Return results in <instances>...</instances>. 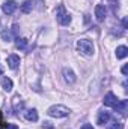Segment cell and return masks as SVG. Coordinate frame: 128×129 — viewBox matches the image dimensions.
Masks as SVG:
<instances>
[{
  "mask_svg": "<svg viewBox=\"0 0 128 129\" xmlns=\"http://www.w3.org/2000/svg\"><path fill=\"white\" fill-rule=\"evenodd\" d=\"M62 74H63V80L68 84H74L77 81V77H75V74H74V71L71 68H63L62 69Z\"/></svg>",
  "mask_w": 128,
  "mask_h": 129,
  "instance_id": "277c9868",
  "label": "cell"
},
{
  "mask_svg": "<svg viewBox=\"0 0 128 129\" xmlns=\"http://www.w3.org/2000/svg\"><path fill=\"white\" fill-rule=\"evenodd\" d=\"M2 87H3L6 92H11V90H12V87H14V84H12V80L5 77V78L2 80Z\"/></svg>",
  "mask_w": 128,
  "mask_h": 129,
  "instance_id": "5bb4252c",
  "label": "cell"
},
{
  "mask_svg": "<svg viewBox=\"0 0 128 129\" xmlns=\"http://www.w3.org/2000/svg\"><path fill=\"white\" fill-rule=\"evenodd\" d=\"M95 17L98 21H104L105 20V6L104 5H96L95 6Z\"/></svg>",
  "mask_w": 128,
  "mask_h": 129,
  "instance_id": "52a82bcc",
  "label": "cell"
},
{
  "mask_svg": "<svg viewBox=\"0 0 128 129\" xmlns=\"http://www.w3.org/2000/svg\"><path fill=\"white\" fill-rule=\"evenodd\" d=\"M6 63H8V66H9V69H17L18 66H20V57L17 56V54H11L8 59H6Z\"/></svg>",
  "mask_w": 128,
  "mask_h": 129,
  "instance_id": "8992f818",
  "label": "cell"
},
{
  "mask_svg": "<svg viewBox=\"0 0 128 129\" xmlns=\"http://www.w3.org/2000/svg\"><path fill=\"white\" fill-rule=\"evenodd\" d=\"M6 129H18V126H17V125H8Z\"/></svg>",
  "mask_w": 128,
  "mask_h": 129,
  "instance_id": "603a6c76",
  "label": "cell"
},
{
  "mask_svg": "<svg viewBox=\"0 0 128 129\" xmlns=\"http://www.w3.org/2000/svg\"><path fill=\"white\" fill-rule=\"evenodd\" d=\"M24 117H26V120H29V122H38V111L32 108V110H27L26 113H24Z\"/></svg>",
  "mask_w": 128,
  "mask_h": 129,
  "instance_id": "8fae6325",
  "label": "cell"
},
{
  "mask_svg": "<svg viewBox=\"0 0 128 129\" xmlns=\"http://www.w3.org/2000/svg\"><path fill=\"white\" fill-rule=\"evenodd\" d=\"M33 8H35V0H26V2L21 5V12L29 14V12H32Z\"/></svg>",
  "mask_w": 128,
  "mask_h": 129,
  "instance_id": "7c38bea8",
  "label": "cell"
},
{
  "mask_svg": "<svg viewBox=\"0 0 128 129\" xmlns=\"http://www.w3.org/2000/svg\"><path fill=\"white\" fill-rule=\"evenodd\" d=\"M122 74L124 75H128V64H124L122 66Z\"/></svg>",
  "mask_w": 128,
  "mask_h": 129,
  "instance_id": "44dd1931",
  "label": "cell"
},
{
  "mask_svg": "<svg viewBox=\"0 0 128 129\" xmlns=\"http://www.w3.org/2000/svg\"><path fill=\"white\" fill-rule=\"evenodd\" d=\"M127 56H128V48L125 45H121V47L116 48V57L118 59H125Z\"/></svg>",
  "mask_w": 128,
  "mask_h": 129,
  "instance_id": "4fadbf2b",
  "label": "cell"
},
{
  "mask_svg": "<svg viewBox=\"0 0 128 129\" xmlns=\"http://www.w3.org/2000/svg\"><path fill=\"white\" fill-rule=\"evenodd\" d=\"M110 6H112V12L116 14L119 11V0H110Z\"/></svg>",
  "mask_w": 128,
  "mask_h": 129,
  "instance_id": "d6986e66",
  "label": "cell"
},
{
  "mask_svg": "<svg viewBox=\"0 0 128 129\" xmlns=\"http://www.w3.org/2000/svg\"><path fill=\"white\" fill-rule=\"evenodd\" d=\"M56 18H57L59 24H62V26H68L71 23V15L66 12L63 5H59V8L56 9Z\"/></svg>",
  "mask_w": 128,
  "mask_h": 129,
  "instance_id": "3957f363",
  "label": "cell"
},
{
  "mask_svg": "<svg viewBox=\"0 0 128 129\" xmlns=\"http://www.w3.org/2000/svg\"><path fill=\"white\" fill-rule=\"evenodd\" d=\"M47 114L50 117H56V119H62V117H68L69 116V108H66L65 105H53L47 110Z\"/></svg>",
  "mask_w": 128,
  "mask_h": 129,
  "instance_id": "6da1fadb",
  "label": "cell"
},
{
  "mask_svg": "<svg viewBox=\"0 0 128 129\" xmlns=\"http://www.w3.org/2000/svg\"><path fill=\"white\" fill-rule=\"evenodd\" d=\"M2 39L6 41V42H11V41L14 39V33L11 32V30H6V32L2 33Z\"/></svg>",
  "mask_w": 128,
  "mask_h": 129,
  "instance_id": "2e32d148",
  "label": "cell"
},
{
  "mask_svg": "<svg viewBox=\"0 0 128 129\" xmlns=\"http://www.w3.org/2000/svg\"><path fill=\"white\" fill-rule=\"evenodd\" d=\"M11 32L14 33V36H18V26H17V24H14V26H12V30H11Z\"/></svg>",
  "mask_w": 128,
  "mask_h": 129,
  "instance_id": "ffe728a7",
  "label": "cell"
},
{
  "mask_svg": "<svg viewBox=\"0 0 128 129\" xmlns=\"http://www.w3.org/2000/svg\"><path fill=\"white\" fill-rule=\"evenodd\" d=\"M127 18H124V20H122V26H124V29H127Z\"/></svg>",
  "mask_w": 128,
  "mask_h": 129,
  "instance_id": "cb8c5ba5",
  "label": "cell"
},
{
  "mask_svg": "<svg viewBox=\"0 0 128 129\" xmlns=\"http://www.w3.org/2000/svg\"><path fill=\"white\" fill-rule=\"evenodd\" d=\"M109 120H110V113H109V111H101V113H99V116H98L96 123H98V125H101V126H104Z\"/></svg>",
  "mask_w": 128,
  "mask_h": 129,
  "instance_id": "30bf717a",
  "label": "cell"
},
{
  "mask_svg": "<svg viewBox=\"0 0 128 129\" xmlns=\"http://www.w3.org/2000/svg\"><path fill=\"white\" fill-rule=\"evenodd\" d=\"M0 126H8V125H5V123L2 122V111H0Z\"/></svg>",
  "mask_w": 128,
  "mask_h": 129,
  "instance_id": "484cf974",
  "label": "cell"
},
{
  "mask_svg": "<svg viewBox=\"0 0 128 129\" xmlns=\"http://www.w3.org/2000/svg\"><path fill=\"white\" fill-rule=\"evenodd\" d=\"M81 129H94V128H92V125L86 123V125H83V126H81Z\"/></svg>",
  "mask_w": 128,
  "mask_h": 129,
  "instance_id": "7402d4cb",
  "label": "cell"
},
{
  "mask_svg": "<svg viewBox=\"0 0 128 129\" xmlns=\"http://www.w3.org/2000/svg\"><path fill=\"white\" fill-rule=\"evenodd\" d=\"M124 128V125L121 123V122H118V120H113L110 125H109V128L107 129H122Z\"/></svg>",
  "mask_w": 128,
  "mask_h": 129,
  "instance_id": "ac0fdd59",
  "label": "cell"
},
{
  "mask_svg": "<svg viewBox=\"0 0 128 129\" xmlns=\"http://www.w3.org/2000/svg\"><path fill=\"white\" fill-rule=\"evenodd\" d=\"M77 50H78L83 56L91 57V56L94 54V44H92V41H89V39H80V41H77Z\"/></svg>",
  "mask_w": 128,
  "mask_h": 129,
  "instance_id": "7a4b0ae2",
  "label": "cell"
},
{
  "mask_svg": "<svg viewBox=\"0 0 128 129\" xmlns=\"http://www.w3.org/2000/svg\"><path fill=\"white\" fill-rule=\"evenodd\" d=\"M27 44H29V41H27V39H24V38H21V39H20V38H18L15 45H17V48H18V50H23V51H24V50H27Z\"/></svg>",
  "mask_w": 128,
  "mask_h": 129,
  "instance_id": "9a60e30c",
  "label": "cell"
},
{
  "mask_svg": "<svg viewBox=\"0 0 128 129\" xmlns=\"http://www.w3.org/2000/svg\"><path fill=\"white\" fill-rule=\"evenodd\" d=\"M0 27H2V24H0Z\"/></svg>",
  "mask_w": 128,
  "mask_h": 129,
  "instance_id": "83f0119b",
  "label": "cell"
},
{
  "mask_svg": "<svg viewBox=\"0 0 128 129\" xmlns=\"http://www.w3.org/2000/svg\"><path fill=\"white\" fill-rule=\"evenodd\" d=\"M44 126H45V128H53V126H51V123H48V122H45V123H44Z\"/></svg>",
  "mask_w": 128,
  "mask_h": 129,
  "instance_id": "d4e9b609",
  "label": "cell"
},
{
  "mask_svg": "<svg viewBox=\"0 0 128 129\" xmlns=\"http://www.w3.org/2000/svg\"><path fill=\"white\" fill-rule=\"evenodd\" d=\"M116 102H118V98H116V95H113V93H107L104 96V105H107V107H115Z\"/></svg>",
  "mask_w": 128,
  "mask_h": 129,
  "instance_id": "9c48e42d",
  "label": "cell"
},
{
  "mask_svg": "<svg viewBox=\"0 0 128 129\" xmlns=\"http://www.w3.org/2000/svg\"><path fill=\"white\" fill-rule=\"evenodd\" d=\"M2 74H3V68L0 66V75H2Z\"/></svg>",
  "mask_w": 128,
  "mask_h": 129,
  "instance_id": "4316f807",
  "label": "cell"
},
{
  "mask_svg": "<svg viewBox=\"0 0 128 129\" xmlns=\"http://www.w3.org/2000/svg\"><path fill=\"white\" fill-rule=\"evenodd\" d=\"M23 107H24V102H21V101H20V104H18V98H15V99H14V111H15V113H18V111H21V110H23Z\"/></svg>",
  "mask_w": 128,
  "mask_h": 129,
  "instance_id": "e0dca14e",
  "label": "cell"
},
{
  "mask_svg": "<svg viewBox=\"0 0 128 129\" xmlns=\"http://www.w3.org/2000/svg\"><path fill=\"white\" fill-rule=\"evenodd\" d=\"M15 9H17V3H15L14 0H8V2H5V3L2 5V11H3L6 15L14 14V12H15Z\"/></svg>",
  "mask_w": 128,
  "mask_h": 129,
  "instance_id": "5b68a950",
  "label": "cell"
},
{
  "mask_svg": "<svg viewBox=\"0 0 128 129\" xmlns=\"http://www.w3.org/2000/svg\"><path fill=\"white\" fill-rule=\"evenodd\" d=\"M116 110V113H121V114H125L128 110V101H118L116 105L113 107Z\"/></svg>",
  "mask_w": 128,
  "mask_h": 129,
  "instance_id": "ba28073f",
  "label": "cell"
}]
</instances>
